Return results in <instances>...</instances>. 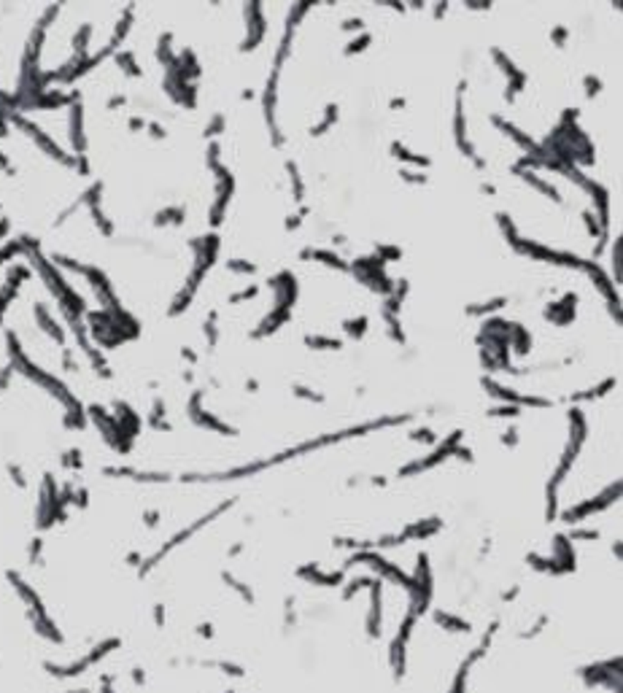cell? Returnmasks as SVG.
<instances>
[{
    "mask_svg": "<svg viewBox=\"0 0 623 693\" xmlns=\"http://www.w3.org/2000/svg\"><path fill=\"white\" fill-rule=\"evenodd\" d=\"M98 693H116V688H113V674H103L100 677Z\"/></svg>",
    "mask_w": 623,
    "mask_h": 693,
    "instance_id": "cell-1",
    "label": "cell"
},
{
    "mask_svg": "<svg viewBox=\"0 0 623 693\" xmlns=\"http://www.w3.org/2000/svg\"><path fill=\"white\" fill-rule=\"evenodd\" d=\"M130 677H133L135 685H146V672H143L141 667H135L133 672H130Z\"/></svg>",
    "mask_w": 623,
    "mask_h": 693,
    "instance_id": "cell-2",
    "label": "cell"
},
{
    "mask_svg": "<svg viewBox=\"0 0 623 693\" xmlns=\"http://www.w3.org/2000/svg\"><path fill=\"white\" fill-rule=\"evenodd\" d=\"M65 693H92L89 688H71V691H65Z\"/></svg>",
    "mask_w": 623,
    "mask_h": 693,
    "instance_id": "cell-3",
    "label": "cell"
}]
</instances>
